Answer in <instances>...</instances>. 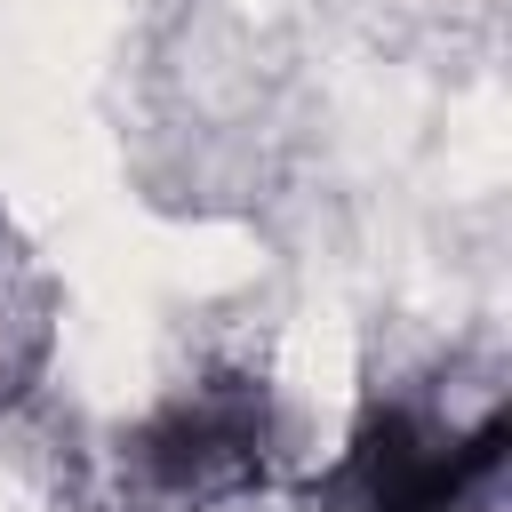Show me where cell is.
I'll list each match as a JSON object with an SVG mask.
<instances>
[{
  "label": "cell",
  "instance_id": "6da1fadb",
  "mask_svg": "<svg viewBox=\"0 0 512 512\" xmlns=\"http://www.w3.org/2000/svg\"><path fill=\"white\" fill-rule=\"evenodd\" d=\"M272 464V408L240 376H208L176 392L136 440H128V488L160 512H200L240 488H256Z\"/></svg>",
  "mask_w": 512,
  "mask_h": 512
}]
</instances>
